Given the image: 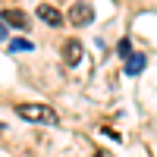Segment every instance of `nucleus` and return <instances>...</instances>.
I'll use <instances>...</instances> for the list:
<instances>
[{"mask_svg":"<svg viewBox=\"0 0 157 157\" xmlns=\"http://www.w3.org/2000/svg\"><path fill=\"white\" fill-rule=\"evenodd\" d=\"M16 113L22 120H29V123H47V126L57 123V110L47 107V104H19Z\"/></svg>","mask_w":157,"mask_h":157,"instance_id":"f257e3e1","label":"nucleus"},{"mask_svg":"<svg viewBox=\"0 0 157 157\" xmlns=\"http://www.w3.org/2000/svg\"><path fill=\"white\" fill-rule=\"evenodd\" d=\"M69 22L78 25V29H82V25H91L94 22V6L91 3H72L69 6Z\"/></svg>","mask_w":157,"mask_h":157,"instance_id":"f03ea898","label":"nucleus"},{"mask_svg":"<svg viewBox=\"0 0 157 157\" xmlns=\"http://www.w3.org/2000/svg\"><path fill=\"white\" fill-rule=\"evenodd\" d=\"M38 16H41L47 25H54V29H60V25H63V13L54 10L50 3H41V6H38Z\"/></svg>","mask_w":157,"mask_h":157,"instance_id":"7ed1b4c3","label":"nucleus"},{"mask_svg":"<svg viewBox=\"0 0 157 157\" xmlns=\"http://www.w3.org/2000/svg\"><path fill=\"white\" fill-rule=\"evenodd\" d=\"M63 60H66L69 66H78V60H82V44H78V41H66V47H63Z\"/></svg>","mask_w":157,"mask_h":157,"instance_id":"20e7f679","label":"nucleus"},{"mask_svg":"<svg viewBox=\"0 0 157 157\" xmlns=\"http://www.w3.org/2000/svg\"><path fill=\"white\" fill-rule=\"evenodd\" d=\"M145 66H148V57H145V54H132V57H126V75H138Z\"/></svg>","mask_w":157,"mask_h":157,"instance_id":"39448f33","label":"nucleus"},{"mask_svg":"<svg viewBox=\"0 0 157 157\" xmlns=\"http://www.w3.org/2000/svg\"><path fill=\"white\" fill-rule=\"evenodd\" d=\"M3 25H16V29H29V19H25L22 10H6L3 13Z\"/></svg>","mask_w":157,"mask_h":157,"instance_id":"423d86ee","label":"nucleus"},{"mask_svg":"<svg viewBox=\"0 0 157 157\" xmlns=\"http://www.w3.org/2000/svg\"><path fill=\"white\" fill-rule=\"evenodd\" d=\"M116 54H120L123 60L132 57V47H129V38H120V44H116Z\"/></svg>","mask_w":157,"mask_h":157,"instance_id":"0eeeda50","label":"nucleus"},{"mask_svg":"<svg viewBox=\"0 0 157 157\" xmlns=\"http://www.w3.org/2000/svg\"><path fill=\"white\" fill-rule=\"evenodd\" d=\"M10 50H13V54H19V50H32V41H13Z\"/></svg>","mask_w":157,"mask_h":157,"instance_id":"6e6552de","label":"nucleus"},{"mask_svg":"<svg viewBox=\"0 0 157 157\" xmlns=\"http://www.w3.org/2000/svg\"><path fill=\"white\" fill-rule=\"evenodd\" d=\"M0 41H6V25L0 22Z\"/></svg>","mask_w":157,"mask_h":157,"instance_id":"1a4fd4ad","label":"nucleus"},{"mask_svg":"<svg viewBox=\"0 0 157 157\" xmlns=\"http://www.w3.org/2000/svg\"><path fill=\"white\" fill-rule=\"evenodd\" d=\"M94 157H110V154L107 151H94Z\"/></svg>","mask_w":157,"mask_h":157,"instance_id":"9d476101","label":"nucleus"}]
</instances>
